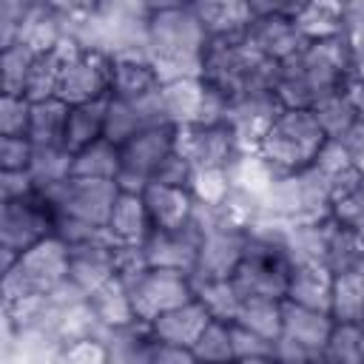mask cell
Wrapping results in <instances>:
<instances>
[{
  "instance_id": "cell-21",
  "label": "cell",
  "mask_w": 364,
  "mask_h": 364,
  "mask_svg": "<svg viewBox=\"0 0 364 364\" xmlns=\"http://www.w3.org/2000/svg\"><path fill=\"white\" fill-rule=\"evenodd\" d=\"M330 316L333 321H364V264L333 270Z\"/></svg>"
},
{
  "instance_id": "cell-11",
  "label": "cell",
  "mask_w": 364,
  "mask_h": 364,
  "mask_svg": "<svg viewBox=\"0 0 364 364\" xmlns=\"http://www.w3.org/2000/svg\"><path fill=\"white\" fill-rule=\"evenodd\" d=\"M71 256H68V282L88 296L91 290H97L102 282H108L117 273V256H119V245L114 242V236L108 230H102L94 239L68 245Z\"/></svg>"
},
{
  "instance_id": "cell-5",
  "label": "cell",
  "mask_w": 364,
  "mask_h": 364,
  "mask_svg": "<svg viewBox=\"0 0 364 364\" xmlns=\"http://www.w3.org/2000/svg\"><path fill=\"white\" fill-rule=\"evenodd\" d=\"M125 282H128V290H131L136 321H142V324H151L165 310H171L176 304H185L196 296L193 276L182 273V270H171V267L148 264Z\"/></svg>"
},
{
  "instance_id": "cell-18",
  "label": "cell",
  "mask_w": 364,
  "mask_h": 364,
  "mask_svg": "<svg viewBox=\"0 0 364 364\" xmlns=\"http://www.w3.org/2000/svg\"><path fill=\"white\" fill-rule=\"evenodd\" d=\"M85 301H88L100 330H119V327L136 324L131 290H128V282L119 273H114L108 282H102L97 290H91L85 296Z\"/></svg>"
},
{
  "instance_id": "cell-6",
  "label": "cell",
  "mask_w": 364,
  "mask_h": 364,
  "mask_svg": "<svg viewBox=\"0 0 364 364\" xmlns=\"http://www.w3.org/2000/svg\"><path fill=\"white\" fill-rule=\"evenodd\" d=\"M46 193V199L54 208V216H68V219H80L88 225H100L105 228L111 208L117 202L119 185L117 179H88V176H68L60 185L40 191Z\"/></svg>"
},
{
  "instance_id": "cell-10",
  "label": "cell",
  "mask_w": 364,
  "mask_h": 364,
  "mask_svg": "<svg viewBox=\"0 0 364 364\" xmlns=\"http://www.w3.org/2000/svg\"><path fill=\"white\" fill-rule=\"evenodd\" d=\"M68 242L57 233L34 242L17 256L14 270L23 276L31 293H54L63 282H68Z\"/></svg>"
},
{
  "instance_id": "cell-35",
  "label": "cell",
  "mask_w": 364,
  "mask_h": 364,
  "mask_svg": "<svg viewBox=\"0 0 364 364\" xmlns=\"http://www.w3.org/2000/svg\"><path fill=\"white\" fill-rule=\"evenodd\" d=\"M54 358L57 361H71V364H102V361H111V350H108L105 338L97 330V333L77 336V338H68V341L57 344Z\"/></svg>"
},
{
  "instance_id": "cell-23",
  "label": "cell",
  "mask_w": 364,
  "mask_h": 364,
  "mask_svg": "<svg viewBox=\"0 0 364 364\" xmlns=\"http://www.w3.org/2000/svg\"><path fill=\"white\" fill-rule=\"evenodd\" d=\"M188 6L205 26L208 37L239 34V31H245V26L250 20L245 0H191Z\"/></svg>"
},
{
  "instance_id": "cell-40",
  "label": "cell",
  "mask_w": 364,
  "mask_h": 364,
  "mask_svg": "<svg viewBox=\"0 0 364 364\" xmlns=\"http://www.w3.org/2000/svg\"><path fill=\"white\" fill-rule=\"evenodd\" d=\"M191 179H193V162L179 154L176 148L159 162L156 173L151 182H162V185H176V188H191Z\"/></svg>"
},
{
  "instance_id": "cell-36",
  "label": "cell",
  "mask_w": 364,
  "mask_h": 364,
  "mask_svg": "<svg viewBox=\"0 0 364 364\" xmlns=\"http://www.w3.org/2000/svg\"><path fill=\"white\" fill-rule=\"evenodd\" d=\"M330 216L364 236V176H358L333 196Z\"/></svg>"
},
{
  "instance_id": "cell-45",
  "label": "cell",
  "mask_w": 364,
  "mask_h": 364,
  "mask_svg": "<svg viewBox=\"0 0 364 364\" xmlns=\"http://www.w3.org/2000/svg\"><path fill=\"white\" fill-rule=\"evenodd\" d=\"M350 77L364 82V37L350 43Z\"/></svg>"
},
{
  "instance_id": "cell-34",
  "label": "cell",
  "mask_w": 364,
  "mask_h": 364,
  "mask_svg": "<svg viewBox=\"0 0 364 364\" xmlns=\"http://www.w3.org/2000/svg\"><path fill=\"white\" fill-rule=\"evenodd\" d=\"M196 361H233V341H230V321L210 318L202 336L193 344Z\"/></svg>"
},
{
  "instance_id": "cell-46",
  "label": "cell",
  "mask_w": 364,
  "mask_h": 364,
  "mask_svg": "<svg viewBox=\"0 0 364 364\" xmlns=\"http://www.w3.org/2000/svg\"><path fill=\"white\" fill-rule=\"evenodd\" d=\"M304 3L313 6V9H321V11H330V14L344 17V0H304Z\"/></svg>"
},
{
  "instance_id": "cell-43",
  "label": "cell",
  "mask_w": 364,
  "mask_h": 364,
  "mask_svg": "<svg viewBox=\"0 0 364 364\" xmlns=\"http://www.w3.org/2000/svg\"><path fill=\"white\" fill-rule=\"evenodd\" d=\"M338 142H341V148L347 151V156H350V165L364 176V119H358V122H353L341 136H336Z\"/></svg>"
},
{
  "instance_id": "cell-29",
  "label": "cell",
  "mask_w": 364,
  "mask_h": 364,
  "mask_svg": "<svg viewBox=\"0 0 364 364\" xmlns=\"http://www.w3.org/2000/svg\"><path fill=\"white\" fill-rule=\"evenodd\" d=\"M313 114H316V119H318V125L324 128L327 136H341L353 122L364 119V117L358 114V108L353 105V100L347 97L344 88L327 94L324 100H318V102L313 105Z\"/></svg>"
},
{
  "instance_id": "cell-32",
  "label": "cell",
  "mask_w": 364,
  "mask_h": 364,
  "mask_svg": "<svg viewBox=\"0 0 364 364\" xmlns=\"http://www.w3.org/2000/svg\"><path fill=\"white\" fill-rule=\"evenodd\" d=\"M321 361H350V364L364 361V324L333 321Z\"/></svg>"
},
{
  "instance_id": "cell-31",
  "label": "cell",
  "mask_w": 364,
  "mask_h": 364,
  "mask_svg": "<svg viewBox=\"0 0 364 364\" xmlns=\"http://www.w3.org/2000/svg\"><path fill=\"white\" fill-rule=\"evenodd\" d=\"M193 287H196V299L208 307L213 318L233 321L242 301V293L236 290L233 279H202V282H193Z\"/></svg>"
},
{
  "instance_id": "cell-27",
  "label": "cell",
  "mask_w": 364,
  "mask_h": 364,
  "mask_svg": "<svg viewBox=\"0 0 364 364\" xmlns=\"http://www.w3.org/2000/svg\"><path fill=\"white\" fill-rule=\"evenodd\" d=\"M71 151L65 145H34L28 173L37 191H48L71 176Z\"/></svg>"
},
{
  "instance_id": "cell-26",
  "label": "cell",
  "mask_w": 364,
  "mask_h": 364,
  "mask_svg": "<svg viewBox=\"0 0 364 364\" xmlns=\"http://www.w3.org/2000/svg\"><path fill=\"white\" fill-rule=\"evenodd\" d=\"M71 173L88 179H117L119 173V145L100 136L71 156Z\"/></svg>"
},
{
  "instance_id": "cell-14",
  "label": "cell",
  "mask_w": 364,
  "mask_h": 364,
  "mask_svg": "<svg viewBox=\"0 0 364 364\" xmlns=\"http://www.w3.org/2000/svg\"><path fill=\"white\" fill-rule=\"evenodd\" d=\"M245 40L259 54H264L276 63L290 60L307 43L293 17H250L245 26Z\"/></svg>"
},
{
  "instance_id": "cell-4",
  "label": "cell",
  "mask_w": 364,
  "mask_h": 364,
  "mask_svg": "<svg viewBox=\"0 0 364 364\" xmlns=\"http://www.w3.org/2000/svg\"><path fill=\"white\" fill-rule=\"evenodd\" d=\"M111 74H114V54L102 46L80 43L63 63L57 97L65 105L111 97Z\"/></svg>"
},
{
  "instance_id": "cell-17",
  "label": "cell",
  "mask_w": 364,
  "mask_h": 364,
  "mask_svg": "<svg viewBox=\"0 0 364 364\" xmlns=\"http://www.w3.org/2000/svg\"><path fill=\"white\" fill-rule=\"evenodd\" d=\"M114 54V74H111V94L114 97H139L159 82V74L145 51V46H128Z\"/></svg>"
},
{
  "instance_id": "cell-8",
  "label": "cell",
  "mask_w": 364,
  "mask_h": 364,
  "mask_svg": "<svg viewBox=\"0 0 364 364\" xmlns=\"http://www.w3.org/2000/svg\"><path fill=\"white\" fill-rule=\"evenodd\" d=\"M57 216L46 193L31 191L17 199H0V247L23 253L54 233Z\"/></svg>"
},
{
  "instance_id": "cell-44",
  "label": "cell",
  "mask_w": 364,
  "mask_h": 364,
  "mask_svg": "<svg viewBox=\"0 0 364 364\" xmlns=\"http://www.w3.org/2000/svg\"><path fill=\"white\" fill-rule=\"evenodd\" d=\"M37 191L28 171H0V199H17Z\"/></svg>"
},
{
  "instance_id": "cell-13",
  "label": "cell",
  "mask_w": 364,
  "mask_h": 364,
  "mask_svg": "<svg viewBox=\"0 0 364 364\" xmlns=\"http://www.w3.org/2000/svg\"><path fill=\"white\" fill-rule=\"evenodd\" d=\"M330 330H333V316L327 310H313V307H304V304H296V301H287L284 299V307H282V341L287 344H296L299 350H304L313 361L324 355V344L330 338Z\"/></svg>"
},
{
  "instance_id": "cell-24",
  "label": "cell",
  "mask_w": 364,
  "mask_h": 364,
  "mask_svg": "<svg viewBox=\"0 0 364 364\" xmlns=\"http://www.w3.org/2000/svg\"><path fill=\"white\" fill-rule=\"evenodd\" d=\"M282 307L284 299H273V296H245L239 301V310L233 316L236 324L276 341L282 336Z\"/></svg>"
},
{
  "instance_id": "cell-41",
  "label": "cell",
  "mask_w": 364,
  "mask_h": 364,
  "mask_svg": "<svg viewBox=\"0 0 364 364\" xmlns=\"http://www.w3.org/2000/svg\"><path fill=\"white\" fill-rule=\"evenodd\" d=\"M34 142L28 136H0V171H28Z\"/></svg>"
},
{
  "instance_id": "cell-25",
  "label": "cell",
  "mask_w": 364,
  "mask_h": 364,
  "mask_svg": "<svg viewBox=\"0 0 364 364\" xmlns=\"http://www.w3.org/2000/svg\"><path fill=\"white\" fill-rule=\"evenodd\" d=\"M68 108L60 97L37 100L31 102V117H28V139L34 145H63L65 136V122H68Z\"/></svg>"
},
{
  "instance_id": "cell-38",
  "label": "cell",
  "mask_w": 364,
  "mask_h": 364,
  "mask_svg": "<svg viewBox=\"0 0 364 364\" xmlns=\"http://www.w3.org/2000/svg\"><path fill=\"white\" fill-rule=\"evenodd\" d=\"M293 20H296V26H299V31H301V37H304L307 43H313V40H327V37H338V34L344 31V17L330 14V11H321V9H313V6H307V3L299 9V14H296Z\"/></svg>"
},
{
  "instance_id": "cell-19",
  "label": "cell",
  "mask_w": 364,
  "mask_h": 364,
  "mask_svg": "<svg viewBox=\"0 0 364 364\" xmlns=\"http://www.w3.org/2000/svg\"><path fill=\"white\" fill-rule=\"evenodd\" d=\"M105 230L114 236L117 245H142L148 233L154 230L142 191H122L117 193V202L111 208V216L105 222Z\"/></svg>"
},
{
  "instance_id": "cell-9",
  "label": "cell",
  "mask_w": 364,
  "mask_h": 364,
  "mask_svg": "<svg viewBox=\"0 0 364 364\" xmlns=\"http://www.w3.org/2000/svg\"><path fill=\"white\" fill-rule=\"evenodd\" d=\"M176 151L185 154L193 168H228L242 148L225 119L213 125H176Z\"/></svg>"
},
{
  "instance_id": "cell-3",
  "label": "cell",
  "mask_w": 364,
  "mask_h": 364,
  "mask_svg": "<svg viewBox=\"0 0 364 364\" xmlns=\"http://www.w3.org/2000/svg\"><path fill=\"white\" fill-rule=\"evenodd\" d=\"M327 134L313 108H282L259 142V154L276 173H293L313 165Z\"/></svg>"
},
{
  "instance_id": "cell-47",
  "label": "cell",
  "mask_w": 364,
  "mask_h": 364,
  "mask_svg": "<svg viewBox=\"0 0 364 364\" xmlns=\"http://www.w3.org/2000/svg\"><path fill=\"white\" fill-rule=\"evenodd\" d=\"M145 6V11H159V9H176V6H188L191 0H139Z\"/></svg>"
},
{
  "instance_id": "cell-48",
  "label": "cell",
  "mask_w": 364,
  "mask_h": 364,
  "mask_svg": "<svg viewBox=\"0 0 364 364\" xmlns=\"http://www.w3.org/2000/svg\"><path fill=\"white\" fill-rule=\"evenodd\" d=\"M344 11H364V0H344Z\"/></svg>"
},
{
  "instance_id": "cell-33",
  "label": "cell",
  "mask_w": 364,
  "mask_h": 364,
  "mask_svg": "<svg viewBox=\"0 0 364 364\" xmlns=\"http://www.w3.org/2000/svg\"><path fill=\"white\" fill-rule=\"evenodd\" d=\"M191 193H193L196 205H202V208H210V210L222 208L228 202V196L233 193L228 168H193Z\"/></svg>"
},
{
  "instance_id": "cell-42",
  "label": "cell",
  "mask_w": 364,
  "mask_h": 364,
  "mask_svg": "<svg viewBox=\"0 0 364 364\" xmlns=\"http://www.w3.org/2000/svg\"><path fill=\"white\" fill-rule=\"evenodd\" d=\"M250 17H296L304 0H245Z\"/></svg>"
},
{
  "instance_id": "cell-30",
  "label": "cell",
  "mask_w": 364,
  "mask_h": 364,
  "mask_svg": "<svg viewBox=\"0 0 364 364\" xmlns=\"http://www.w3.org/2000/svg\"><path fill=\"white\" fill-rule=\"evenodd\" d=\"M34 57H37V51H34L31 46L20 43V40L3 46V54H0L3 94H20V97H26V82H28Z\"/></svg>"
},
{
  "instance_id": "cell-39",
  "label": "cell",
  "mask_w": 364,
  "mask_h": 364,
  "mask_svg": "<svg viewBox=\"0 0 364 364\" xmlns=\"http://www.w3.org/2000/svg\"><path fill=\"white\" fill-rule=\"evenodd\" d=\"M31 100L20 94H0V136H28Z\"/></svg>"
},
{
  "instance_id": "cell-15",
  "label": "cell",
  "mask_w": 364,
  "mask_h": 364,
  "mask_svg": "<svg viewBox=\"0 0 364 364\" xmlns=\"http://www.w3.org/2000/svg\"><path fill=\"white\" fill-rule=\"evenodd\" d=\"M142 199H145L154 230H179L193 222L199 208L191 188H176L162 182H148L142 188Z\"/></svg>"
},
{
  "instance_id": "cell-37",
  "label": "cell",
  "mask_w": 364,
  "mask_h": 364,
  "mask_svg": "<svg viewBox=\"0 0 364 364\" xmlns=\"http://www.w3.org/2000/svg\"><path fill=\"white\" fill-rule=\"evenodd\" d=\"M233 361H276V341L230 321Z\"/></svg>"
},
{
  "instance_id": "cell-7",
  "label": "cell",
  "mask_w": 364,
  "mask_h": 364,
  "mask_svg": "<svg viewBox=\"0 0 364 364\" xmlns=\"http://www.w3.org/2000/svg\"><path fill=\"white\" fill-rule=\"evenodd\" d=\"M176 148V125H151L136 131L128 142L119 145V173L117 185L122 191H142L159 162Z\"/></svg>"
},
{
  "instance_id": "cell-16",
  "label": "cell",
  "mask_w": 364,
  "mask_h": 364,
  "mask_svg": "<svg viewBox=\"0 0 364 364\" xmlns=\"http://www.w3.org/2000/svg\"><path fill=\"white\" fill-rule=\"evenodd\" d=\"M213 316L208 313V307L193 296L191 301L185 304H176L171 310H165L162 316H156L148 330L156 341H165V344H176V347H191L196 344V338L202 336V330L208 327Z\"/></svg>"
},
{
  "instance_id": "cell-1",
  "label": "cell",
  "mask_w": 364,
  "mask_h": 364,
  "mask_svg": "<svg viewBox=\"0 0 364 364\" xmlns=\"http://www.w3.org/2000/svg\"><path fill=\"white\" fill-rule=\"evenodd\" d=\"M350 80V46L344 34L304 43L299 54L279 63L276 94L284 108H313Z\"/></svg>"
},
{
  "instance_id": "cell-2",
  "label": "cell",
  "mask_w": 364,
  "mask_h": 364,
  "mask_svg": "<svg viewBox=\"0 0 364 364\" xmlns=\"http://www.w3.org/2000/svg\"><path fill=\"white\" fill-rule=\"evenodd\" d=\"M208 31L191 6L148 11L145 51L159 74V82L179 77H202Z\"/></svg>"
},
{
  "instance_id": "cell-22",
  "label": "cell",
  "mask_w": 364,
  "mask_h": 364,
  "mask_svg": "<svg viewBox=\"0 0 364 364\" xmlns=\"http://www.w3.org/2000/svg\"><path fill=\"white\" fill-rule=\"evenodd\" d=\"M105 108H108V97L91 100V102H80V105L68 108V122H65L63 145L71 154H77L80 148L91 145L94 139H100L105 134Z\"/></svg>"
},
{
  "instance_id": "cell-28",
  "label": "cell",
  "mask_w": 364,
  "mask_h": 364,
  "mask_svg": "<svg viewBox=\"0 0 364 364\" xmlns=\"http://www.w3.org/2000/svg\"><path fill=\"white\" fill-rule=\"evenodd\" d=\"M358 264H364V236L330 216L327 219V267L344 270Z\"/></svg>"
},
{
  "instance_id": "cell-20",
  "label": "cell",
  "mask_w": 364,
  "mask_h": 364,
  "mask_svg": "<svg viewBox=\"0 0 364 364\" xmlns=\"http://www.w3.org/2000/svg\"><path fill=\"white\" fill-rule=\"evenodd\" d=\"M330 290H333V270L321 262H304L290 267L284 299L330 313Z\"/></svg>"
},
{
  "instance_id": "cell-12",
  "label": "cell",
  "mask_w": 364,
  "mask_h": 364,
  "mask_svg": "<svg viewBox=\"0 0 364 364\" xmlns=\"http://www.w3.org/2000/svg\"><path fill=\"white\" fill-rule=\"evenodd\" d=\"M199 239H202V225L193 216V222L179 230H151L148 239L142 242V256L154 267H171L193 276Z\"/></svg>"
}]
</instances>
